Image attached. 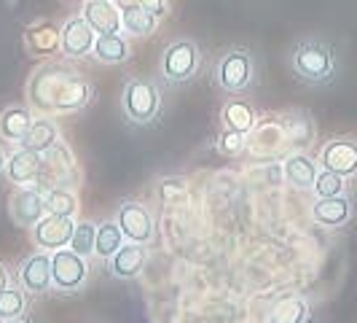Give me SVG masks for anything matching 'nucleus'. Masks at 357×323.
Segmentation results:
<instances>
[{
    "mask_svg": "<svg viewBox=\"0 0 357 323\" xmlns=\"http://www.w3.org/2000/svg\"><path fill=\"white\" fill-rule=\"evenodd\" d=\"M94 87L86 76L62 65H46L30 81V103L40 113H70L91 100Z\"/></svg>",
    "mask_w": 357,
    "mask_h": 323,
    "instance_id": "obj_1",
    "label": "nucleus"
},
{
    "mask_svg": "<svg viewBox=\"0 0 357 323\" xmlns=\"http://www.w3.org/2000/svg\"><path fill=\"white\" fill-rule=\"evenodd\" d=\"M290 68L296 73V78L304 84H312V87L331 84L336 78V52L331 43H325L320 38H306L293 46Z\"/></svg>",
    "mask_w": 357,
    "mask_h": 323,
    "instance_id": "obj_2",
    "label": "nucleus"
},
{
    "mask_svg": "<svg viewBox=\"0 0 357 323\" xmlns=\"http://www.w3.org/2000/svg\"><path fill=\"white\" fill-rule=\"evenodd\" d=\"M121 110L132 124H153L161 110V89L151 78H129L121 92Z\"/></svg>",
    "mask_w": 357,
    "mask_h": 323,
    "instance_id": "obj_3",
    "label": "nucleus"
},
{
    "mask_svg": "<svg viewBox=\"0 0 357 323\" xmlns=\"http://www.w3.org/2000/svg\"><path fill=\"white\" fill-rule=\"evenodd\" d=\"M215 81L220 89L231 92V94L250 89L255 81V59L250 49L234 46L229 52H223V57L215 65Z\"/></svg>",
    "mask_w": 357,
    "mask_h": 323,
    "instance_id": "obj_4",
    "label": "nucleus"
},
{
    "mask_svg": "<svg viewBox=\"0 0 357 323\" xmlns=\"http://www.w3.org/2000/svg\"><path fill=\"white\" fill-rule=\"evenodd\" d=\"M202 65V49L197 41L191 38H180L175 43H169L161 54V76L169 84H185L197 76Z\"/></svg>",
    "mask_w": 357,
    "mask_h": 323,
    "instance_id": "obj_5",
    "label": "nucleus"
},
{
    "mask_svg": "<svg viewBox=\"0 0 357 323\" xmlns=\"http://www.w3.org/2000/svg\"><path fill=\"white\" fill-rule=\"evenodd\" d=\"M89 278V261L73 248H59L52 253V283L62 294L81 291Z\"/></svg>",
    "mask_w": 357,
    "mask_h": 323,
    "instance_id": "obj_6",
    "label": "nucleus"
},
{
    "mask_svg": "<svg viewBox=\"0 0 357 323\" xmlns=\"http://www.w3.org/2000/svg\"><path fill=\"white\" fill-rule=\"evenodd\" d=\"M75 232V224L68 215L46 213L33 227V240L40 251H59L70 245V237Z\"/></svg>",
    "mask_w": 357,
    "mask_h": 323,
    "instance_id": "obj_7",
    "label": "nucleus"
},
{
    "mask_svg": "<svg viewBox=\"0 0 357 323\" xmlns=\"http://www.w3.org/2000/svg\"><path fill=\"white\" fill-rule=\"evenodd\" d=\"M116 224L121 227L126 243L148 245L153 240V215L148 213V208L140 202H121V208L116 213Z\"/></svg>",
    "mask_w": 357,
    "mask_h": 323,
    "instance_id": "obj_8",
    "label": "nucleus"
},
{
    "mask_svg": "<svg viewBox=\"0 0 357 323\" xmlns=\"http://www.w3.org/2000/svg\"><path fill=\"white\" fill-rule=\"evenodd\" d=\"M8 213H11V221L17 227L33 229L38 221L49 213L46 194H40L38 189H17L8 199Z\"/></svg>",
    "mask_w": 357,
    "mask_h": 323,
    "instance_id": "obj_9",
    "label": "nucleus"
},
{
    "mask_svg": "<svg viewBox=\"0 0 357 323\" xmlns=\"http://www.w3.org/2000/svg\"><path fill=\"white\" fill-rule=\"evenodd\" d=\"M320 167L333 170L344 178L357 175V141L355 138H333L322 145Z\"/></svg>",
    "mask_w": 357,
    "mask_h": 323,
    "instance_id": "obj_10",
    "label": "nucleus"
},
{
    "mask_svg": "<svg viewBox=\"0 0 357 323\" xmlns=\"http://www.w3.org/2000/svg\"><path fill=\"white\" fill-rule=\"evenodd\" d=\"M94 41H97V33L91 30L89 22L84 17H73L62 24V43H59V49H62L65 57H70V59L86 57L94 49Z\"/></svg>",
    "mask_w": 357,
    "mask_h": 323,
    "instance_id": "obj_11",
    "label": "nucleus"
},
{
    "mask_svg": "<svg viewBox=\"0 0 357 323\" xmlns=\"http://www.w3.org/2000/svg\"><path fill=\"white\" fill-rule=\"evenodd\" d=\"M19 286L27 294H46L52 283V256L49 253H33L19 267Z\"/></svg>",
    "mask_w": 357,
    "mask_h": 323,
    "instance_id": "obj_12",
    "label": "nucleus"
},
{
    "mask_svg": "<svg viewBox=\"0 0 357 323\" xmlns=\"http://www.w3.org/2000/svg\"><path fill=\"white\" fill-rule=\"evenodd\" d=\"M148 261V248L140 243H124L119 251L107 259V269L116 280H132L145 269Z\"/></svg>",
    "mask_w": 357,
    "mask_h": 323,
    "instance_id": "obj_13",
    "label": "nucleus"
},
{
    "mask_svg": "<svg viewBox=\"0 0 357 323\" xmlns=\"http://www.w3.org/2000/svg\"><path fill=\"white\" fill-rule=\"evenodd\" d=\"M6 175H8L11 183H19V186L40 180V175H43V154L22 145L6 162Z\"/></svg>",
    "mask_w": 357,
    "mask_h": 323,
    "instance_id": "obj_14",
    "label": "nucleus"
},
{
    "mask_svg": "<svg viewBox=\"0 0 357 323\" xmlns=\"http://www.w3.org/2000/svg\"><path fill=\"white\" fill-rule=\"evenodd\" d=\"M81 17L89 22V27L97 36H110L121 33V8H116L113 0H86Z\"/></svg>",
    "mask_w": 357,
    "mask_h": 323,
    "instance_id": "obj_15",
    "label": "nucleus"
},
{
    "mask_svg": "<svg viewBox=\"0 0 357 323\" xmlns=\"http://www.w3.org/2000/svg\"><path fill=\"white\" fill-rule=\"evenodd\" d=\"M312 218H314V224H320L325 229H339L344 224H349V218H352V199L347 194L317 197V202L312 205Z\"/></svg>",
    "mask_w": 357,
    "mask_h": 323,
    "instance_id": "obj_16",
    "label": "nucleus"
},
{
    "mask_svg": "<svg viewBox=\"0 0 357 323\" xmlns=\"http://www.w3.org/2000/svg\"><path fill=\"white\" fill-rule=\"evenodd\" d=\"M282 173H285V180L293 189L312 192L320 167H317V162L312 159V157H306V154H290L285 159V164H282Z\"/></svg>",
    "mask_w": 357,
    "mask_h": 323,
    "instance_id": "obj_17",
    "label": "nucleus"
},
{
    "mask_svg": "<svg viewBox=\"0 0 357 323\" xmlns=\"http://www.w3.org/2000/svg\"><path fill=\"white\" fill-rule=\"evenodd\" d=\"M33 113L22 106H11L0 113V138L8 143H22V138L27 135V129L33 124Z\"/></svg>",
    "mask_w": 357,
    "mask_h": 323,
    "instance_id": "obj_18",
    "label": "nucleus"
},
{
    "mask_svg": "<svg viewBox=\"0 0 357 323\" xmlns=\"http://www.w3.org/2000/svg\"><path fill=\"white\" fill-rule=\"evenodd\" d=\"M268 323H309V302L298 294H287L271 307Z\"/></svg>",
    "mask_w": 357,
    "mask_h": 323,
    "instance_id": "obj_19",
    "label": "nucleus"
},
{
    "mask_svg": "<svg viewBox=\"0 0 357 323\" xmlns=\"http://www.w3.org/2000/svg\"><path fill=\"white\" fill-rule=\"evenodd\" d=\"M91 54H94L100 62H105V65H119V62H124V59L132 57V54H129V43H126V38L121 36V33L97 36Z\"/></svg>",
    "mask_w": 357,
    "mask_h": 323,
    "instance_id": "obj_20",
    "label": "nucleus"
},
{
    "mask_svg": "<svg viewBox=\"0 0 357 323\" xmlns=\"http://www.w3.org/2000/svg\"><path fill=\"white\" fill-rule=\"evenodd\" d=\"M220 119H223V127H226V129L242 132V135H248V132L255 129V110H252V106L245 103V100H229V103L223 106Z\"/></svg>",
    "mask_w": 357,
    "mask_h": 323,
    "instance_id": "obj_21",
    "label": "nucleus"
},
{
    "mask_svg": "<svg viewBox=\"0 0 357 323\" xmlns=\"http://www.w3.org/2000/svg\"><path fill=\"white\" fill-rule=\"evenodd\" d=\"M56 143H59V129H56V124H54V122H49V119H36V122L30 124L27 135L22 138V143H19V145L46 154V151H49V148H54Z\"/></svg>",
    "mask_w": 357,
    "mask_h": 323,
    "instance_id": "obj_22",
    "label": "nucleus"
},
{
    "mask_svg": "<svg viewBox=\"0 0 357 323\" xmlns=\"http://www.w3.org/2000/svg\"><path fill=\"white\" fill-rule=\"evenodd\" d=\"M59 43H62V30H56L52 22H40V24L27 30V46H30V52L36 54L56 52Z\"/></svg>",
    "mask_w": 357,
    "mask_h": 323,
    "instance_id": "obj_23",
    "label": "nucleus"
},
{
    "mask_svg": "<svg viewBox=\"0 0 357 323\" xmlns=\"http://www.w3.org/2000/svg\"><path fill=\"white\" fill-rule=\"evenodd\" d=\"M124 243H126V237H124V232H121V227H119L116 221H105V224H100V227H97L94 256H100V259H105L107 261V259L119 251Z\"/></svg>",
    "mask_w": 357,
    "mask_h": 323,
    "instance_id": "obj_24",
    "label": "nucleus"
},
{
    "mask_svg": "<svg viewBox=\"0 0 357 323\" xmlns=\"http://www.w3.org/2000/svg\"><path fill=\"white\" fill-rule=\"evenodd\" d=\"M27 307V291L22 286H8L0 291V321H17L24 315Z\"/></svg>",
    "mask_w": 357,
    "mask_h": 323,
    "instance_id": "obj_25",
    "label": "nucleus"
},
{
    "mask_svg": "<svg viewBox=\"0 0 357 323\" xmlns=\"http://www.w3.org/2000/svg\"><path fill=\"white\" fill-rule=\"evenodd\" d=\"M94 243H97V224L81 221V224H75V232H73L68 248H73L84 259H89V256H94Z\"/></svg>",
    "mask_w": 357,
    "mask_h": 323,
    "instance_id": "obj_26",
    "label": "nucleus"
},
{
    "mask_svg": "<svg viewBox=\"0 0 357 323\" xmlns=\"http://www.w3.org/2000/svg\"><path fill=\"white\" fill-rule=\"evenodd\" d=\"M312 192L317 197H339V194L347 192V178L339 175V173H333V170H320Z\"/></svg>",
    "mask_w": 357,
    "mask_h": 323,
    "instance_id": "obj_27",
    "label": "nucleus"
},
{
    "mask_svg": "<svg viewBox=\"0 0 357 323\" xmlns=\"http://www.w3.org/2000/svg\"><path fill=\"white\" fill-rule=\"evenodd\" d=\"M46 205H49V213H56V215H68L73 218L75 210H78V199L73 194L70 189H52V192H46Z\"/></svg>",
    "mask_w": 357,
    "mask_h": 323,
    "instance_id": "obj_28",
    "label": "nucleus"
},
{
    "mask_svg": "<svg viewBox=\"0 0 357 323\" xmlns=\"http://www.w3.org/2000/svg\"><path fill=\"white\" fill-rule=\"evenodd\" d=\"M218 148H220L226 157H234V154H239V151L245 148V135H242V132H234V129H226V127H223V132H220V141H218Z\"/></svg>",
    "mask_w": 357,
    "mask_h": 323,
    "instance_id": "obj_29",
    "label": "nucleus"
},
{
    "mask_svg": "<svg viewBox=\"0 0 357 323\" xmlns=\"http://www.w3.org/2000/svg\"><path fill=\"white\" fill-rule=\"evenodd\" d=\"M135 3H140L145 11H151L156 19L169 14V0H135Z\"/></svg>",
    "mask_w": 357,
    "mask_h": 323,
    "instance_id": "obj_30",
    "label": "nucleus"
},
{
    "mask_svg": "<svg viewBox=\"0 0 357 323\" xmlns=\"http://www.w3.org/2000/svg\"><path fill=\"white\" fill-rule=\"evenodd\" d=\"M8 286H11V275H8V269L0 264V291H6Z\"/></svg>",
    "mask_w": 357,
    "mask_h": 323,
    "instance_id": "obj_31",
    "label": "nucleus"
},
{
    "mask_svg": "<svg viewBox=\"0 0 357 323\" xmlns=\"http://www.w3.org/2000/svg\"><path fill=\"white\" fill-rule=\"evenodd\" d=\"M6 162H8V157H6V151H3V145H0V173H6Z\"/></svg>",
    "mask_w": 357,
    "mask_h": 323,
    "instance_id": "obj_32",
    "label": "nucleus"
},
{
    "mask_svg": "<svg viewBox=\"0 0 357 323\" xmlns=\"http://www.w3.org/2000/svg\"><path fill=\"white\" fill-rule=\"evenodd\" d=\"M0 323H27V321H22V318H17V321H0Z\"/></svg>",
    "mask_w": 357,
    "mask_h": 323,
    "instance_id": "obj_33",
    "label": "nucleus"
},
{
    "mask_svg": "<svg viewBox=\"0 0 357 323\" xmlns=\"http://www.w3.org/2000/svg\"><path fill=\"white\" fill-rule=\"evenodd\" d=\"M113 3H116V0H113Z\"/></svg>",
    "mask_w": 357,
    "mask_h": 323,
    "instance_id": "obj_34",
    "label": "nucleus"
}]
</instances>
